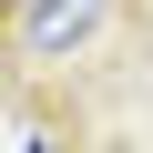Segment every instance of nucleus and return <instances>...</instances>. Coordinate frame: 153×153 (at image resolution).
<instances>
[{
  "instance_id": "obj_1",
  "label": "nucleus",
  "mask_w": 153,
  "mask_h": 153,
  "mask_svg": "<svg viewBox=\"0 0 153 153\" xmlns=\"http://www.w3.org/2000/svg\"><path fill=\"white\" fill-rule=\"evenodd\" d=\"M133 21V0H10V71H71Z\"/></svg>"
}]
</instances>
